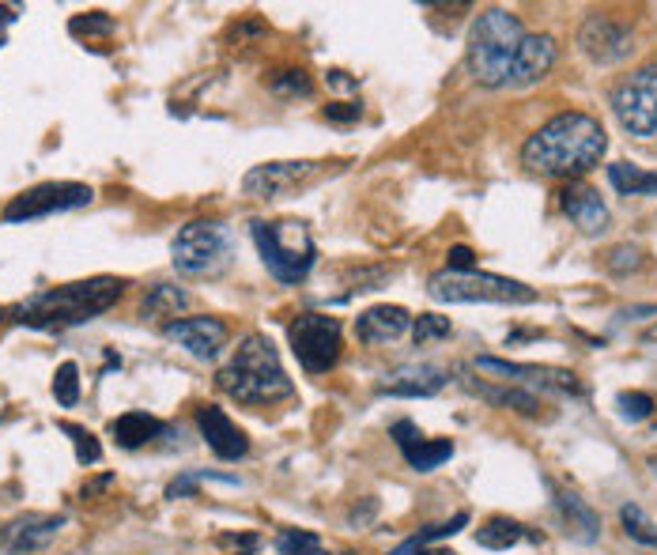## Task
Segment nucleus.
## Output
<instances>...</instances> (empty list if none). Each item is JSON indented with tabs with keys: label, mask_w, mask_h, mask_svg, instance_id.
<instances>
[{
	"label": "nucleus",
	"mask_w": 657,
	"mask_h": 555,
	"mask_svg": "<svg viewBox=\"0 0 657 555\" xmlns=\"http://www.w3.org/2000/svg\"><path fill=\"white\" fill-rule=\"evenodd\" d=\"M609 136L604 125L593 114L582 110H567L544 122L529 140L522 144V163L541 178H567L578 182L586 170L601 167Z\"/></svg>",
	"instance_id": "1"
},
{
	"label": "nucleus",
	"mask_w": 657,
	"mask_h": 555,
	"mask_svg": "<svg viewBox=\"0 0 657 555\" xmlns=\"http://www.w3.org/2000/svg\"><path fill=\"white\" fill-rule=\"evenodd\" d=\"M287 337H292V352L306 374H326L344 355L340 321L329 318V314H298Z\"/></svg>",
	"instance_id": "9"
},
{
	"label": "nucleus",
	"mask_w": 657,
	"mask_h": 555,
	"mask_svg": "<svg viewBox=\"0 0 657 555\" xmlns=\"http://www.w3.org/2000/svg\"><path fill=\"white\" fill-rule=\"evenodd\" d=\"M360 114H363L360 102H332V106H326V117H329V122H337V125L360 122Z\"/></svg>",
	"instance_id": "40"
},
{
	"label": "nucleus",
	"mask_w": 657,
	"mask_h": 555,
	"mask_svg": "<svg viewBox=\"0 0 657 555\" xmlns=\"http://www.w3.org/2000/svg\"><path fill=\"white\" fill-rule=\"evenodd\" d=\"M68 31L72 34H114L117 31V20L106 12H83V15H72V23H68Z\"/></svg>",
	"instance_id": "36"
},
{
	"label": "nucleus",
	"mask_w": 657,
	"mask_h": 555,
	"mask_svg": "<svg viewBox=\"0 0 657 555\" xmlns=\"http://www.w3.org/2000/svg\"><path fill=\"white\" fill-rule=\"evenodd\" d=\"M230 253H235V238L219 219L185 224L170 242V261L182 276H219L230 264Z\"/></svg>",
	"instance_id": "7"
},
{
	"label": "nucleus",
	"mask_w": 657,
	"mask_h": 555,
	"mask_svg": "<svg viewBox=\"0 0 657 555\" xmlns=\"http://www.w3.org/2000/svg\"><path fill=\"white\" fill-rule=\"evenodd\" d=\"M197 427H201L204 442H208V450L219 461H238V457L250 454V439H246V431H238V427L230 423V416L224 412V408L201 405L197 408Z\"/></svg>",
	"instance_id": "19"
},
{
	"label": "nucleus",
	"mask_w": 657,
	"mask_h": 555,
	"mask_svg": "<svg viewBox=\"0 0 657 555\" xmlns=\"http://www.w3.org/2000/svg\"><path fill=\"white\" fill-rule=\"evenodd\" d=\"M253 242H258L264 269L280 284H303L318 261V246H314V235L303 219H258Z\"/></svg>",
	"instance_id": "5"
},
{
	"label": "nucleus",
	"mask_w": 657,
	"mask_h": 555,
	"mask_svg": "<svg viewBox=\"0 0 657 555\" xmlns=\"http://www.w3.org/2000/svg\"><path fill=\"white\" fill-rule=\"evenodd\" d=\"M216 386L238 405H276L295 389L280 363V352L264 332H246L238 340L230 363L216 374Z\"/></svg>",
	"instance_id": "3"
},
{
	"label": "nucleus",
	"mask_w": 657,
	"mask_h": 555,
	"mask_svg": "<svg viewBox=\"0 0 657 555\" xmlns=\"http://www.w3.org/2000/svg\"><path fill=\"white\" fill-rule=\"evenodd\" d=\"M303 555H326V552H321V544H318V548H306Z\"/></svg>",
	"instance_id": "47"
},
{
	"label": "nucleus",
	"mask_w": 657,
	"mask_h": 555,
	"mask_svg": "<svg viewBox=\"0 0 657 555\" xmlns=\"http://www.w3.org/2000/svg\"><path fill=\"white\" fill-rule=\"evenodd\" d=\"M204 480H219V484H238V476H224V473H204V468H197V473H182L178 480L167 484V499H185V495L197 491V484Z\"/></svg>",
	"instance_id": "34"
},
{
	"label": "nucleus",
	"mask_w": 657,
	"mask_h": 555,
	"mask_svg": "<svg viewBox=\"0 0 657 555\" xmlns=\"http://www.w3.org/2000/svg\"><path fill=\"white\" fill-rule=\"evenodd\" d=\"M461 386H465L473 397H484L488 405H495V408H510V412H522V416H541V400H536V393H529V389H518V386H510V389H499V386H488V382H476V378H468V374H461Z\"/></svg>",
	"instance_id": "22"
},
{
	"label": "nucleus",
	"mask_w": 657,
	"mask_h": 555,
	"mask_svg": "<svg viewBox=\"0 0 657 555\" xmlns=\"http://www.w3.org/2000/svg\"><path fill=\"white\" fill-rule=\"evenodd\" d=\"M604 269H609L612 276H631V272L646 269V253L638 250V246H631V242H620V246H612V250L604 253Z\"/></svg>",
	"instance_id": "28"
},
{
	"label": "nucleus",
	"mask_w": 657,
	"mask_h": 555,
	"mask_svg": "<svg viewBox=\"0 0 657 555\" xmlns=\"http://www.w3.org/2000/svg\"><path fill=\"white\" fill-rule=\"evenodd\" d=\"M620 522H624L627 536H635L638 544H657V525L646 518V510L638 507V502H627V507H620Z\"/></svg>",
	"instance_id": "29"
},
{
	"label": "nucleus",
	"mask_w": 657,
	"mask_h": 555,
	"mask_svg": "<svg viewBox=\"0 0 657 555\" xmlns=\"http://www.w3.org/2000/svg\"><path fill=\"white\" fill-rule=\"evenodd\" d=\"M326 167L329 163H321V159H276V163H261L246 170L242 193L253 196V201H280V196L298 193L314 178H321Z\"/></svg>",
	"instance_id": "11"
},
{
	"label": "nucleus",
	"mask_w": 657,
	"mask_h": 555,
	"mask_svg": "<svg viewBox=\"0 0 657 555\" xmlns=\"http://www.w3.org/2000/svg\"><path fill=\"white\" fill-rule=\"evenodd\" d=\"M163 337L174 340L182 352H190L193 360H204V363L216 360V355L230 344L227 321L208 318V314H201V318H174V321H167Z\"/></svg>",
	"instance_id": "14"
},
{
	"label": "nucleus",
	"mask_w": 657,
	"mask_h": 555,
	"mask_svg": "<svg viewBox=\"0 0 657 555\" xmlns=\"http://www.w3.org/2000/svg\"><path fill=\"white\" fill-rule=\"evenodd\" d=\"M428 295L434 303H499V306H529L536 303V292L522 280L495 276V272H454L439 269L428 280Z\"/></svg>",
	"instance_id": "6"
},
{
	"label": "nucleus",
	"mask_w": 657,
	"mask_h": 555,
	"mask_svg": "<svg viewBox=\"0 0 657 555\" xmlns=\"http://www.w3.org/2000/svg\"><path fill=\"white\" fill-rule=\"evenodd\" d=\"M318 536L314 533H303V529H284V533L276 536V548L280 555H303L306 548H318Z\"/></svg>",
	"instance_id": "37"
},
{
	"label": "nucleus",
	"mask_w": 657,
	"mask_h": 555,
	"mask_svg": "<svg viewBox=\"0 0 657 555\" xmlns=\"http://www.w3.org/2000/svg\"><path fill=\"white\" fill-rule=\"evenodd\" d=\"M650 468H654V476H657V457H650Z\"/></svg>",
	"instance_id": "48"
},
{
	"label": "nucleus",
	"mask_w": 657,
	"mask_h": 555,
	"mask_svg": "<svg viewBox=\"0 0 657 555\" xmlns=\"http://www.w3.org/2000/svg\"><path fill=\"white\" fill-rule=\"evenodd\" d=\"M91 201H95V190H91V185H83V182H42V185H34V190L8 201L4 224L46 219V216H57V212L83 208V204H91Z\"/></svg>",
	"instance_id": "10"
},
{
	"label": "nucleus",
	"mask_w": 657,
	"mask_h": 555,
	"mask_svg": "<svg viewBox=\"0 0 657 555\" xmlns=\"http://www.w3.org/2000/svg\"><path fill=\"white\" fill-rule=\"evenodd\" d=\"M216 544H219V548H227V552H238V555L261 552V536L258 533H219Z\"/></svg>",
	"instance_id": "38"
},
{
	"label": "nucleus",
	"mask_w": 657,
	"mask_h": 555,
	"mask_svg": "<svg viewBox=\"0 0 657 555\" xmlns=\"http://www.w3.org/2000/svg\"><path fill=\"white\" fill-rule=\"evenodd\" d=\"M408 329H412V314L405 306H389V303L371 306V310H363L355 318V337L363 344H389V340L405 337Z\"/></svg>",
	"instance_id": "20"
},
{
	"label": "nucleus",
	"mask_w": 657,
	"mask_h": 555,
	"mask_svg": "<svg viewBox=\"0 0 657 555\" xmlns=\"http://www.w3.org/2000/svg\"><path fill=\"white\" fill-rule=\"evenodd\" d=\"M269 88L276 91V95H284V99H298V95L306 99L314 91V83H310V76H306L303 68H284V72L272 76Z\"/></svg>",
	"instance_id": "33"
},
{
	"label": "nucleus",
	"mask_w": 657,
	"mask_h": 555,
	"mask_svg": "<svg viewBox=\"0 0 657 555\" xmlns=\"http://www.w3.org/2000/svg\"><path fill=\"white\" fill-rule=\"evenodd\" d=\"M329 80L337 83V88H355V80H348V72H329Z\"/></svg>",
	"instance_id": "44"
},
{
	"label": "nucleus",
	"mask_w": 657,
	"mask_h": 555,
	"mask_svg": "<svg viewBox=\"0 0 657 555\" xmlns=\"http://www.w3.org/2000/svg\"><path fill=\"white\" fill-rule=\"evenodd\" d=\"M450 332H454V326H450V318H442V314H420V318H412L416 348L434 344V340H446Z\"/></svg>",
	"instance_id": "32"
},
{
	"label": "nucleus",
	"mask_w": 657,
	"mask_h": 555,
	"mask_svg": "<svg viewBox=\"0 0 657 555\" xmlns=\"http://www.w3.org/2000/svg\"><path fill=\"white\" fill-rule=\"evenodd\" d=\"M389 555H423V544L416 541V536H408V541H400Z\"/></svg>",
	"instance_id": "42"
},
{
	"label": "nucleus",
	"mask_w": 657,
	"mask_h": 555,
	"mask_svg": "<svg viewBox=\"0 0 657 555\" xmlns=\"http://www.w3.org/2000/svg\"><path fill=\"white\" fill-rule=\"evenodd\" d=\"M0 318H4V310H0Z\"/></svg>",
	"instance_id": "49"
},
{
	"label": "nucleus",
	"mask_w": 657,
	"mask_h": 555,
	"mask_svg": "<svg viewBox=\"0 0 657 555\" xmlns=\"http://www.w3.org/2000/svg\"><path fill=\"white\" fill-rule=\"evenodd\" d=\"M616 405H620V416L631 420V423H643V420H650V416H654V397H650V393H643V389L620 393Z\"/></svg>",
	"instance_id": "35"
},
{
	"label": "nucleus",
	"mask_w": 657,
	"mask_h": 555,
	"mask_svg": "<svg viewBox=\"0 0 657 555\" xmlns=\"http://www.w3.org/2000/svg\"><path fill=\"white\" fill-rule=\"evenodd\" d=\"M522 536H525V525H518L514 518H491V522H484L480 529H476V544L488 548V552L514 548Z\"/></svg>",
	"instance_id": "27"
},
{
	"label": "nucleus",
	"mask_w": 657,
	"mask_h": 555,
	"mask_svg": "<svg viewBox=\"0 0 657 555\" xmlns=\"http://www.w3.org/2000/svg\"><path fill=\"white\" fill-rule=\"evenodd\" d=\"M609 182L624 196H654L657 193V170H643L635 163H612Z\"/></svg>",
	"instance_id": "26"
},
{
	"label": "nucleus",
	"mask_w": 657,
	"mask_h": 555,
	"mask_svg": "<svg viewBox=\"0 0 657 555\" xmlns=\"http://www.w3.org/2000/svg\"><path fill=\"white\" fill-rule=\"evenodd\" d=\"M446 269H454V272H473V269H476V253L468 250V246H450Z\"/></svg>",
	"instance_id": "41"
},
{
	"label": "nucleus",
	"mask_w": 657,
	"mask_h": 555,
	"mask_svg": "<svg viewBox=\"0 0 657 555\" xmlns=\"http://www.w3.org/2000/svg\"><path fill=\"white\" fill-rule=\"evenodd\" d=\"M525 27L507 8H484L468 31V68L484 88H507Z\"/></svg>",
	"instance_id": "4"
},
{
	"label": "nucleus",
	"mask_w": 657,
	"mask_h": 555,
	"mask_svg": "<svg viewBox=\"0 0 657 555\" xmlns=\"http://www.w3.org/2000/svg\"><path fill=\"white\" fill-rule=\"evenodd\" d=\"M624 314H657V303H650V306H631V310H624ZM620 314V318H624Z\"/></svg>",
	"instance_id": "45"
},
{
	"label": "nucleus",
	"mask_w": 657,
	"mask_h": 555,
	"mask_svg": "<svg viewBox=\"0 0 657 555\" xmlns=\"http://www.w3.org/2000/svg\"><path fill=\"white\" fill-rule=\"evenodd\" d=\"M15 23V8H0V46H4V34Z\"/></svg>",
	"instance_id": "43"
},
{
	"label": "nucleus",
	"mask_w": 657,
	"mask_h": 555,
	"mask_svg": "<svg viewBox=\"0 0 657 555\" xmlns=\"http://www.w3.org/2000/svg\"><path fill=\"white\" fill-rule=\"evenodd\" d=\"M54 397L61 408H76V400H80V366L76 363H61L54 374Z\"/></svg>",
	"instance_id": "31"
},
{
	"label": "nucleus",
	"mask_w": 657,
	"mask_h": 555,
	"mask_svg": "<svg viewBox=\"0 0 657 555\" xmlns=\"http://www.w3.org/2000/svg\"><path fill=\"white\" fill-rule=\"evenodd\" d=\"M556 514L567 536H575V541L593 544L601 536V514L586 499H578L575 491H556Z\"/></svg>",
	"instance_id": "21"
},
{
	"label": "nucleus",
	"mask_w": 657,
	"mask_h": 555,
	"mask_svg": "<svg viewBox=\"0 0 657 555\" xmlns=\"http://www.w3.org/2000/svg\"><path fill=\"white\" fill-rule=\"evenodd\" d=\"M612 114L635 140H657V61H646L612 88Z\"/></svg>",
	"instance_id": "8"
},
{
	"label": "nucleus",
	"mask_w": 657,
	"mask_h": 555,
	"mask_svg": "<svg viewBox=\"0 0 657 555\" xmlns=\"http://www.w3.org/2000/svg\"><path fill=\"white\" fill-rule=\"evenodd\" d=\"M122 295H125V280L91 276V280H76V284H61V287H49V292L23 298V303L12 306L8 314L27 329L61 332L106 314Z\"/></svg>",
	"instance_id": "2"
},
{
	"label": "nucleus",
	"mask_w": 657,
	"mask_h": 555,
	"mask_svg": "<svg viewBox=\"0 0 657 555\" xmlns=\"http://www.w3.org/2000/svg\"><path fill=\"white\" fill-rule=\"evenodd\" d=\"M476 371L484 374H499V378L514 382L518 389H541V393H559V397H582L586 386L575 371H563V366H541V363H510V360H495V355H480L476 360Z\"/></svg>",
	"instance_id": "12"
},
{
	"label": "nucleus",
	"mask_w": 657,
	"mask_h": 555,
	"mask_svg": "<svg viewBox=\"0 0 657 555\" xmlns=\"http://www.w3.org/2000/svg\"><path fill=\"white\" fill-rule=\"evenodd\" d=\"M461 525H468V514L461 510V514H454V522H442V525H431V529H423V533H416V541L428 548V544H434V541H442V536H454Z\"/></svg>",
	"instance_id": "39"
},
{
	"label": "nucleus",
	"mask_w": 657,
	"mask_h": 555,
	"mask_svg": "<svg viewBox=\"0 0 657 555\" xmlns=\"http://www.w3.org/2000/svg\"><path fill=\"white\" fill-rule=\"evenodd\" d=\"M643 344H657V326H650L643 332Z\"/></svg>",
	"instance_id": "46"
},
{
	"label": "nucleus",
	"mask_w": 657,
	"mask_h": 555,
	"mask_svg": "<svg viewBox=\"0 0 657 555\" xmlns=\"http://www.w3.org/2000/svg\"><path fill=\"white\" fill-rule=\"evenodd\" d=\"M185 306H190V292H182V287H174V284H156L148 295H144L140 318H170L174 321Z\"/></svg>",
	"instance_id": "25"
},
{
	"label": "nucleus",
	"mask_w": 657,
	"mask_h": 555,
	"mask_svg": "<svg viewBox=\"0 0 657 555\" xmlns=\"http://www.w3.org/2000/svg\"><path fill=\"white\" fill-rule=\"evenodd\" d=\"M400 454H405L408 465L416 468V473H431V468H439L442 461L454 457V442L450 439H412L408 446H400Z\"/></svg>",
	"instance_id": "24"
},
{
	"label": "nucleus",
	"mask_w": 657,
	"mask_h": 555,
	"mask_svg": "<svg viewBox=\"0 0 657 555\" xmlns=\"http://www.w3.org/2000/svg\"><path fill=\"white\" fill-rule=\"evenodd\" d=\"M65 518L61 514H27V518H15L12 525L0 529V552H12V555H23V552H38V548H49L61 533Z\"/></svg>",
	"instance_id": "17"
},
{
	"label": "nucleus",
	"mask_w": 657,
	"mask_h": 555,
	"mask_svg": "<svg viewBox=\"0 0 657 555\" xmlns=\"http://www.w3.org/2000/svg\"><path fill=\"white\" fill-rule=\"evenodd\" d=\"M559 208H563V216L570 219L582 235H601L604 227H609V208H604V201H601V193L593 190L590 182H567L559 190Z\"/></svg>",
	"instance_id": "16"
},
{
	"label": "nucleus",
	"mask_w": 657,
	"mask_h": 555,
	"mask_svg": "<svg viewBox=\"0 0 657 555\" xmlns=\"http://www.w3.org/2000/svg\"><path fill=\"white\" fill-rule=\"evenodd\" d=\"M450 382V371H442L439 363H405L397 371H389L378 382L382 397H434Z\"/></svg>",
	"instance_id": "15"
},
{
	"label": "nucleus",
	"mask_w": 657,
	"mask_h": 555,
	"mask_svg": "<svg viewBox=\"0 0 657 555\" xmlns=\"http://www.w3.org/2000/svg\"><path fill=\"white\" fill-rule=\"evenodd\" d=\"M61 431L68 434V439H72L76 461H80V465H99V461H102V446H99V439L88 431V427H80V423H61Z\"/></svg>",
	"instance_id": "30"
},
{
	"label": "nucleus",
	"mask_w": 657,
	"mask_h": 555,
	"mask_svg": "<svg viewBox=\"0 0 657 555\" xmlns=\"http://www.w3.org/2000/svg\"><path fill=\"white\" fill-rule=\"evenodd\" d=\"M552 65H556V38L552 34H525L522 46H518V57L514 65H510V83L507 88H533V83H541L544 76L552 72Z\"/></svg>",
	"instance_id": "18"
},
{
	"label": "nucleus",
	"mask_w": 657,
	"mask_h": 555,
	"mask_svg": "<svg viewBox=\"0 0 657 555\" xmlns=\"http://www.w3.org/2000/svg\"><path fill=\"white\" fill-rule=\"evenodd\" d=\"M631 42H635L631 27L609 12L586 15L582 31H578V46H582V54L590 57L593 65H620L631 49H635Z\"/></svg>",
	"instance_id": "13"
},
{
	"label": "nucleus",
	"mask_w": 657,
	"mask_h": 555,
	"mask_svg": "<svg viewBox=\"0 0 657 555\" xmlns=\"http://www.w3.org/2000/svg\"><path fill=\"white\" fill-rule=\"evenodd\" d=\"M167 427L156 420V416H148V412H125V416H117V420H110V434H114V442L122 450H140V446H148L156 434H163Z\"/></svg>",
	"instance_id": "23"
}]
</instances>
